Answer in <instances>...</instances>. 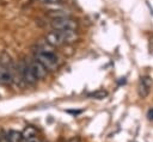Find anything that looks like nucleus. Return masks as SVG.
Wrapping results in <instances>:
<instances>
[{"label": "nucleus", "instance_id": "obj_1", "mask_svg": "<svg viewBox=\"0 0 153 142\" xmlns=\"http://www.w3.org/2000/svg\"><path fill=\"white\" fill-rule=\"evenodd\" d=\"M33 58L37 60L48 72H54L59 68L60 58L55 53H38L33 51Z\"/></svg>", "mask_w": 153, "mask_h": 142}, {"label": "nucleus", "instance_id": "obj_2", "mask_svg": "<svg viewBox=\"0 0 153 142\" xmlns=\"http://www.w3.org/2000/svg\"><path fill=\"white\" fill-rule=\"evenodd\" d=\"M50 26L53 27V30H76L78 21L72 17L57 18V19H51Z\"/></svg>", "mask_w": 153, "mask_h": 142}, {"label": "nucleus", "instance_id": "obj_3", "mask_svg": "<svg viewBox=\"0 0 153 142\" xmlns=\"http://www.w3.org/2000/svg\"><path fill=\"white\" fill-rule=\"evenodd\" d=\"M17 70H18V73H19V75H20V78H22V80H23L24 84L35 85V84L37 82V79L35 78V75H33V73H32V70H31V68H30L27 61H24V60H23V61L18 64Z\"/></svg>", "mask_w": 153, "mask_h": 142}, {"label": "nucleus", "instance_id": "obj_4", "mask_svg": "<svg viewBox=\"0 0 153 142\" xmlns=\"http://www.w3.org/2000/svg\"><path fill=\"white\" fill-rule=\"evenodd\" d=\"M27 63H29V66H30V68H31V70H32L35 78H36L37 80H43V79L47 78L48 70H47L37 60L31 58V60L27 61Z\"/></svg>", "mask_w": 153, "mask_h": 142}, {"label": "nucleus", "instance_id": "obj_5", "mask_svg": "<svg viewBox=\"0 0 153 142\" xmlns=\"http://www.w3.org/2000/svg\"><path fill=\"white\" fill-rule=\"evenodd\" d=\"M60 37L62 38L65 44H69V43H74L78 41V32L76 30H55Z\"/></svg>", "mask_w": 153, "mask_h": 142}, {"label": "nucleus", "instance_id": "obj_6", "mask_svg": "<svg viewBox=\"0 0 153 142\" xmlns=\"http://www.w3.org/2000/svg\"><path fill=\"white\" fill-rule=\"evenodd\" d=\"M44 41L47 42V43H49L51 47H61V45H63L65 43H63V41H62V38L60 37V35L55 31V30H53V31H50V32H48L47 35H45V38H44Z\"/></svg>", "mask_w": 153, "mask_h": 142}, {"label": "nucleus", "instance_id": "obj_7", "mask_svg": "<svg viewBox=\"0 0 153 142\" xmlns=\"http://www.w3.org/2000/svg\"><path fill=\"white\" fill-rule=\"evenodd\" d=\"M12 69H8V68H6V67L0 64V85L8 86V85H11L13 82Z\"/></svg>", "mask_w": 153, "mask_h": 142}, {"label": "nucleus", "instance_id": "obj_8", "mask_svg": "<svg viewBox=\"0 0 153 142\" xmlns=\"http://www.w3.org/2000/svg\"><path fill=\"white\" fill-rule=\"evenodd\" d=\"M151 86H152V80H151L148 76L141 78L140 85H139V94H140V97H142V98L147 97L148 93H149Z\"/></svg>", "mask_w": 153, "mask_h": 142}, {"label": "nucleus", "instance_id": "obj_9", "mask_svg": "<svg viewBox=\"0 0 153 142\" xmlns=\"http://www.w3.org/2000/svg\"><path fill=\"white\" fill-rule=\"evenodd\" d=\"M37 135V130L33 128V126H26L24 129V131L22 132V136H23V141H30V140H33Z\"/></svg>", "mask_w": 153, "mask_h": 142}, {"label": "nucleus", "instance_id": "obj_10", "mask_svg": "<svg viewBox=\"0 0 153 142\" xmlns=\"http://www.w3.org/2000/svg\"><path fill=\"white\" fill-rule=\"evenodd\" d=\"M48 16L51 19H57V18H65V17H71V13L66 10H53L48 12Z\"/></svg>", "mask_w": 153, "mask_h": 142}, {"label": "nucleus", "instance_id": "obj_11", "mask_svg": "<svg viewBox=\"0 0 153 142\" xmlns=\"http://www.w3.org/2000/svg\"><path fill=\"white\" fill-rule=\"evenodd\" d=\"M7 141L8 142H23V136L20 131L11 130L7 134Z\"/></svg>", "mask_w": 153, "mask_h": 142}, {"label": "nucleus", "instance_id": "obj_12", "mask_svg": "<svg viewBox=\"0 0 153 142\" xmlns=\"http://www.w3.org/2000/svg\"><path fill=\"white\" fill-rule=\"evenodd\" d=\"M106 94H108V93H106L105 91H102V89H100V91H97V92L92 93L91 95H92V97H94V98H97V99H102V98L106 97Z\"/></svg>", "mask_w": 153, "mask_h": 142}, {"label": "nucleus", "instance_id": "obj_13", "mask_svg": "<svg viewBox=\"0 0 153 142\" xmlns=\"http://www.w3.org/2000/svg\"><path fill=\"white\" fill-rule=\"evenodd\" d=\"M41 1L42 2H45V4H59L62 0H41Z\"/></svg>", "mask_w": 153, "mask_h": 142}]
</instances>
